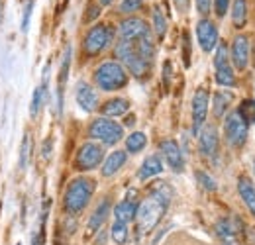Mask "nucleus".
Returning a JSON list of instances; mask_svg holds the SVG:
<instances>
[{
    "instance_id": "1",
    "label": "nucleus",
    "mask_w": 255,
    "mask_h": 245,
    "mask_svg": "<svg viewBox=\"0 0 255 245\" xmlns=\"http://www.w3.org/2000/svg\"><path fill=\"white\" fill-rule=\"evenodd\" d=\"M171 196H173V190L165 183H157L151 188V194L135 210L137 230L141 234H147V232L155 230V226L161 222V218L165 214L169 202H171Z\"/></svg>"
},
{
    "instance_id": "2",
    "label": "nucleus",
    "mask_w": 255,
    "mask_h": 245,
    "mask_svg": "<svg viewBox=\"0 0 255 245\" xmlns=\"http://www.w3.org/2000/svg\"><path fill=\"white\" fill-rule=\"evenodd\" d=\"M95 181L91 179H75L67 186V192H65V210L69 214L83 212L95 192Z\"/></svg>"
},
{
    "instance_id": "3",
    "label": "nucleus",
    "mask_w": 255,
    "mask_h": 245,
    "mask_svg": "<svg viewBox=\"0 0 255 245\" xmlns=\"http://www.w3.org/2000/svg\"><path fill=\"white\" fill-rule=\"evenodd\" d=\"M95 81L98 85V89H102V91H118V89L126 87L128 73L124 71V67L120 63L106 61L96 69Z\"/></svg>"
},
{
    "instance_id": "4",
    "label": "nucleus",
    "mask_w": 255,
    "mask_h": 245,
    "mask_svg": "<svg viewBox=\"0 0 255 245\" xmlns=\"http://www.w3.org/2000/svg\"><path fill=\"white\" fill-rule=\"evenodd\" d=\"M116 57L124 63L128 67L129 73H133L135 77H145L147 71H149V63L145 61L137 47H135V41H126V39H120L118 45H116Z\"/></svg>"
},
{
    "instance_id": "5",
    "label": "nucleus",
    "mask_w": 255,
    "mask_h": 245,
    "mask_svg": "<svg viewBox=\"0 0 255 245\" xmlns=\"http://www.w3.org/2000/svg\"><path fill=\"white\" fill-rule=\"evenodd\" d=\"M224 135L232 147H242L248 139V122L240 110H232L224 120Z\"/></svg>"
},
{
    "instance_id": "6",
    "label": "nucleus",
    "mask_w": 255,
    "mask_h": 245,
    "mask_svg": "<svg viewBox=\"0 0 255 245\" xmlns=\"http://www.w3.org/2000/svg\"><path fill=\"white\" fill-rule=\"evenodd\" d=\"M91 137L102 141L104 145H114L122 139L124 135V127L120 123L112 122V120H106V118H98L93 122L91 129H89Z\"/></svg>"
},
{
    "instance_id": "7",
    "label": "nucleus",
    "mask_w": 255,
    "mask_h": 245,
    "mask_svg": "<svg viewBox=\"0 0 255 245\" xmlns=\"http://www.w3.org/2000/svg\"><path fill=\"white\" fill-rule=\"evenodd\" d=\"M112 37H114V30L110 26L100 24V26L91 28L89 33H87V37H85V41H83L85 53L87 55H98L102 49H106L110 45Z\"/></svg>"
},
{
    "instance_id": "8",
    "label": "nucleus",
    "mask_w": 255,
    "mask_h": 245,
    "mask_svg": "<svg viewBox=\"0 0 255 245\" xmlns=\"http://www.w3.org/2000/svg\"><path fill=\"white\" fill-rule=\"evenodd\" d=\"M214 69H216V83L218 85H222V87H234L236 85V75H234V69L230 65L226 43L218 45V51H216V57H214Z\"/></svg>"
},
{
    "instance_id": "9",
    "label": "nucleus",
    "mask_w": 255,
    "mask_h": 245,
    "mask_svg": "<svg viewBox=\"0 0 255 245\" xmlns=\"http://www.w3.org/2000/svg\"><path fill=\"white\" fill-rule=\"evenodd\" d=\"M102 159H104L102 147L93 143V141H89L79 149V153L75 157V167L79 171H91V169H96L102 163Z\"/></svg>"
},
{
    "instance_id": "10",
    "label": "nucleus",
    "mask_w": 255,
    "mask_h": 245,
    "mask_svg": "<svg viewBox=\"0 0 255 245\" xmlns=\"http://www.w3.org/2000/svg\"><path fill=\"white\" fill-rule=\"evenodd\" d=\"M208 100H210V94L206 89H198L194 92V98H192V133L198 135L202 125L206 122V114H208Z\"/></svg>"
},
{
    "instance_id": "11",
    "label": "nucleus",
    "mask_w": 255,
    "mask_h": 245,
    "mask_svg": "<svg viewBox=\"0 0 255 245\" xmlns=\"http://www.w3.org/2000/svg\"><path fill=\"white\" fill-rule=\"evenodd\" d=\"M196 37H198L202 51L206 53H210L218 45V30L210 20H200L196 24Z\"/></svg>"
},
{
    "instance_id": "12",
    "label": "nucleus",
    "mask_w": 255,
    "mask_h": 245,
    "mask_svg": "<svg viewBox=\"0 0 255 245\" xmlns=\"http://www.w3.org/2000/svg\"><path fill=\"white\" fill-rule=\"evenodd\" d=\"M161 153L165 157L167 165L175 171V173H181L183 167H185V157H183V151L179 147V143L175 139H163L159 145Z\"/></svg>"
},
{
    "instance_id": "13",
    "label": "nucleus",
    "mask_w": 255,
    "mask_h": 245,
    "mask_svg": "<svg viewBox=\"0 0 255 245\" xmlns=\"http://www.w3.org/2000/svg\"><path fill=\"white\" fill-rule=\"evenodd\" d=\"M145 35H149V28L139 18H128L120 24V37L126 41H137Z\"/></svg>"
},
{
    "instance_id": "14",
    "label": "nucleus",
    "mask_w": 255,
    "mask_h": 245,
    "mask_svg": "<svg viewBox=\"0 0 255 245\" xmlns=\"http://www.w3.org/2000/svg\"><path fill=\"white\" fill-rule=\"evenodd\" d=\"M232 59L238 71H246L250 63V39L248 35H238L232 43Z\"/></svg>"
},
{
    "instance_id": "15",
    "label": "nucleus",
    "mask_w": 255,
    "mask_h": 245,
    "mask_svg": "<svg viewBox=\"0 0 255 245\" xmlns=\"http://www.w3.org/2000/svg\"><path fill=\"white\" fill-rule=\"evenodd\" d=\"M200 153L204 157H216L218 153V133L214 125H206L200 129Z\"/></svg>"
},
{
    "instance_id": "16",
    "label": "nucleus",
    "mask_w": 255,
    "mask_h": 245,
    "mask_svg": "<svg viewBox=\"0 0 255 245\" xmlns=\"http://www.w3.org/2000/svg\"><path fill=\"white\" fill-rule=\"evenodd\" d=\"M77 102L85 112H93L98 108V96L95 89L87 83H79L77 85Z\"/></svg>"
},
{
    "instance_id": "17",
    "label": "nucleus",
    "mask_w": 255,
    "mask_h": 245,
    "mask_svg": "<svg viewBox=\"0 0 255 245\" xmlns=\"http://www.w3.org/2000/svg\"><path fill=\"white\" fill-rule=\"evenodd\" d=\"M216 236L220 238V244L222 245H240L238 242V230L234 226L232 220L222 218L216 222Z\"/></svg>"
},
{
    "instance_id": "18",
    "label": "nucleus",
    "mask_w": 255,
    "mask_h": 245,
    "mask_svg": "<svg viewBox=\"0 0 255 245\" xmlns=\"http://www.w3.org/2000/svg\"><path fill=\"white\" fill-rule=\"evenodd\" d=\"M71 45H67L63 53V63H61V71H59V87H57V112L61 114L63 110V92H65V83H67V75H69V67H71Z\"/></svg>"
},
{
    "instance_id": "19",
    "label": "nucleus",
    "mask_w": 255,
    "mask_h": 245,
    "mask_svg": "<svg viewBox=\"0 0 255 245\" xmlns=\"http://www.w3.org/2000/svg\"><path fill=\"white\" fill-rule=\"evenodd\" d=\"M126 159L128 155L126 151H112V153L106 157V161H104V165H102V175L104 177H112V175H116L124 165H126Z\"/></svg>"
},
{
    "instance_id": "20",
    "label": "nucleus",
    "mask_w": 255,
    "mask_h": 245,
    "mask_svg": "<svg viewBox=\"0 0 255 245\" xmlns=\"http://www.w3.org/2000/svg\"><path fill=\"white\" fill-rule=\"evenodd\" d=\"M238 190H240V196L244 200V204L250 208V212L255 216V184L252 183V179L248 177H240L238 181Z\"/></svg>"
},
{
    "instance_id": "21",
    "label": "nucleus",
    "mask_w": 255,
    "mask_h": 245,
    "mask_svg": "<svg viewBox=\"0 0 255 245\" xmlns=\"http://www.w3.org/2000/svg\"><path fill=\"white\" fill-rule=\"evenodd\" d=\"M108 214H110V200L106 198V200H102V202L96 206V210L93 212V216H91V220H89V232H91V234L98 232V230L102 228V224L106 222Z\"/></svg>"
},
{
    "instance_id": "22",
    "label": "nucleus",
    "mask_w": 255,
    "mask_h": 245,
    "mask_svg": "<svg viewBox=\"0 0 255 245\" xmlns=\"http://www.w3.org/2000/svg\"><path fill=\"white\" fill-rule=\"evenodd\" d=\"M135 210H137V202L131 200V198H126L122 200L116 208H114V216H116V222H122V224H128L135 218Z\"/></svg>"
},
{
    "instance_id": "23",
    "label": "nucleus",
    "mask_w": 255,
    "mask_h": 245,
    "mask_svg": "<svg viewBox=\"0 0 255 245\" xmlns=\"http://www.w3.org/2000/svg\"><path fill=\"white\" fill-rule=\"evenodd\" d=\"M161 171H163V163H161L159 155H149V157L143 161L141 169H139V179H141V181L151 179V177L159 175Z\"/></svg>"
},
{
    "instance_id": "24",
    "label": "nucleus",
    "mask_w": 255,
    "mask_h": 245,
    "mask_svg": "<svg viewBox=\"0 0 255 245\" xmlns=\"http://www.w3.org/2000/svg\"><path fill=\"white\" fill-rule=\"evenodd\" d=\"M232 22H234V28H238V30L246 28V22H248V2L246 0H234Z\"/></svg>"
},
{
    "instance_id": "25",
    "label": "nucleus",
    "mask_w": 255,
    "mask_h": 245,
    "mask_svg": "<svg viewBox=\"0 0 255 245\" xmlns=\"http://www.w3.org/2000/svg\"><path fill=\"white\" fill-rule=\"evenodd\" d=\"M128 108H129V104H128V100L124 98H112V100H108L104 106H102V114L104 116H122V114H126Z\"/></svg>"
},
{
    "instance_id": "26",
    "label": "nucleus",
    "mask_w": 255,
    "mask_h": 245,
    "mask_svg": "<svg viewBox=\"0 0 255 245\" xmlns=\"http://www.w3.org/2000/svg\"><path fill=\"white\" fill-rule=\"evenodd\" d=\"M45 92H47V69H45V75H43V83H41V87H37V89L33 91L32 106H30V112H32L33 118L39 114V110H41V106H43Z\"/></svg>"
},
{
    "instance_id": "27",
    "label": "nucleus",
    "mask_w": 255,
    "mask_h": 245,
    "mask_svg": "<svg viewBox=\"0 0 255 245\" xmlns=\"http://www.w3.org/2000/svg\"><path fill=\"white\" fill-rule=\"evenodd\" d=\"M232 100H234V96L230 92L220 91L214 94V116L216 118H222L224 114H226V110H228V106H230Z\"/></svg>"
},
{
    "instance_id": "28",
    "label": "nucleus",
    "mask_w": 255,
    "mask_h": 245,
    "mask_svg": "<svg viewBox=\"0 0 255 245\" xmlns=\"http://www.w3.org/2000/svg\"><path fill=\"white\" fill-rule=\"evenodd\" d=\"M147 143V137L143 131H133L131 135H128L126 139V149L129 153H139Z\"/></svg>"
},
{
    "instance_id": "29",
    "label": "nucleus",
    "mask_w": 255,
    "mask_h": 245,
    "mask_svg": "<svg viewBox=\"0 0 255 245\" xmlns=\"http://www.w3.org/2000/svg\"><path fill=\"white\" fill-rule=\"evenodd\" d=\"M112 240L116 245H124L128 242V224H122V222H114L112 226Z\"/></svg>"
},
{
    "instance_id": "30",
    "label": "nucleus",
    "mask_w": 255,
    "mask_h": 245,
    "mask_svg": "<svg viewBox=\"0 0 255 245\" xmlns=\"http://www.w3.org/2000/svg\"><path fill=\"white\" fill-rule=\"evenodd\" d=\"M153 28H155L157 37H163L165 31H167V20H165L161 8H153Z\"/></svg>"
},
{
    "instance_id": "31",
    "label": "nucleus",
    "mask_w": 255,
    "mask_h": 245,
    "mask_svg": "<svg viewBox=\"0 0 255 245\" xmlns=\"http://www.w3.org/2000/svg\"><path fill=\"white\" fill-rule=\"evenodd\" d=\"M194 177H196V181L202 184L206 190H216V188H218L216 181H214L208 173H204V171H196V173H194Z\"/></svg>"
},
{
    "instance_id": "32",
    "label": "nucleus",
    "mask_w": 255,
    "mask_h": 245,
    "mask_svg": "<svg viewBox=\"0 0 255 245\" xmlns=\"http://www.w3.org/2000/svg\"><path fill=\"white\" fill-rule=\"evenodd\" d=\"M139 8H141V0H122L120 2V12H124V14H131Z\"/></svg>"
},
{
    "instance_id": "33",
    "label": "nucleus",
    "mask_w": 255,
    "mask_h": 245,
    "mask_svg": "<svg viewBox=\"0 0 255 245\" xmlns=\"http://www.w3.org/2000/svg\"><path fill=\"white\" fill-rule=\"evenodd\" d=\"M28 155H30V137L24 135V139H22V153H20V169H26Z\"/></svg>"
},
{
    "instance_id": "34",
    "label": "nucleus",
    "mask_w": 255,
    "mask_h": 245,
    "mask_svg": "<svg viewBox=\"0 0 255 245\" xmlns=\"http://www.w3.org/2000/svg\"><path fill=\"white\" fill-rule=\"evenodd\" d=\"M32 10H33V0H28V4H26V8H24V18H22V31H28V28H30Z\"/></svg>"
},
{
    "instance_id": "35",
    "label": "nucleus",
    "mask_w": 255,
    "mask_h": 245,
    "mask_svg": "<svg viewBox=\"0 0 255 245\" xmlns=\"http://www.w3.org/2000/svg\"><path fill=\"white\" fill-rule=\"evenodd\" d=\"M228 6H230V0H214V12H216L218 18H224V16H226Z\"/></svg>"
},
{
    "instance_id": "36",
    "label": "nucleus",
    "mask_w": 255,
    "mask_h": 245,
    "mask_svg": "<svg viewBox=\"0 0 255 245\" xmlns=\"http://www.w3.org/2000/svg\"><path fill=\"white\" fill-rule=\"evenodd\" d=\"M183 43H185V53H183V57H185V65L189 67V65H191V39H189V33L183 35Z\"/></svg>"
},
{
    "instance_id": "37",
    "label": "nucleus",
    "mask_w": 255,
    "mask_h": 245,
    "mask_svg": "<svg viewBox=\"0 0 255 245\" xmlns=\"http://www.w3.org/2000/svg\"><path fill=\"white\" fill-rule=\"evenodd\" d=\"M210 4H212V0H196V8L202 16H206L210 12Z\"/></svg>"
},
{
    "instance_id": "38",
    "label": "nucleus",
    "mask_w": 255,
    "mask_h": 245,
    "mask_svg": "<svg viewBox=\"0 0 255 245\" xmlns=\"http://www.w3.org/2000/svg\"><path fill=\"white\" fill-rule=\"evenodd\" d=\"M98 14H100V8L96 4H89V14H85V20L91 22V20H95Z\"/></svg>"
},
{
    "instance_id": "39",
    "label": "nucleus",
    "mask_w": 255,
    "mask_h": 245,
    "mask_svg": "<svg viewBox=\"0 0 255 245\" xmlns=\"http://www.w3.org/2000/svg\"><path fill=\"white\" fill-rule=\"evenodd\" d=\"M173 2H175V6H177L179 12H187L189 10V4H191V0H173Z\"/></svg>"
},
{
    "instance_id": "40",
    "label": "nucleus",
    "mask_w": 255,
    "mask_h": 245,
    "mask_svg": "<svg viewBox=\"0 0 255 245\" xmlns=\"http://www.w3.org/2000/svg\"><path fill=\"white\" fill-rule=\"evenodd\" d=\"M49 149H51V139H47V141L43 143V157H45V159L49 157Z\"/></svg>"
},
{
    "instance_id": "41",
    "label": "nucleus",
    "mask_w": 255,
    "mask_h": 245,
    "mask_svg": "<svg viewBox=\"0 0 255 245\" xmlns=\"http://www.w3.org/2000/svg\"><path fill=\"white\" fill-rule=\"evenodd\" d=\"M133 122H135V116H128L126 118V125H131Z\"/></svg>"
},
{
    "instance_id": "42",
    "label": "nucleus",
    "mask_w": 255,
    "mask_h": 245,
    "mask_svg": "<svg viewBox=\"0 0 255 245\" xmlns=\"http://www.w3.org/2000/svg\"><path fill=\"white\" fill-rule=\"evenodd\" d=\"M2 14H4V0H0V24H2Z\"/></svg>"
},
{
    "instance_id": "43",
    "label": "nucleus",
    "mask_w": 255,
    "mask_h": 245,
    "mask_svg": "<svg viewBox=\"0 0 255 245\" xmlns=\"http://www.w3.org/2000/svg\"><path fill=\"white\" fill-rule=\"evenodd\" d=\"M110 2H112V0H102V4H110Z\"/></svg>"
},
{
    "instance_id": "44",
    "label": "nucleus",
    "mask_w": 255,
    "mask_h": 245,
    "mask_svg": "<svg viewBox=\"0 0 255 245\" xmlns=\"http://www.w3.org/2000/svg\"><path fill=\"white\" fill-rule=\"evenodd\" d=\"M18 245H20V244H18Z\"/></svg>"
}]
</instances>
